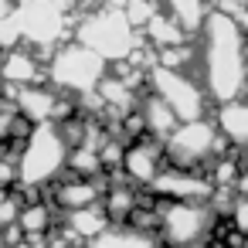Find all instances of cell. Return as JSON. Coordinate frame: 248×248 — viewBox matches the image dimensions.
<instances>
[{
    "label": "cell",
    "mask_w": 248,
    "mask_h": 248,
    "mask_svg": "<svg viewBox=\"0 0 248 248\" xmlns=\"http://www.w3.org/2000/svg\"><path fill=\"white\" fill-rule=\"evenodd\" d=\"M245 45H248V31L228 14L211 7L194 34V51H197L194 65L201 72V85L211 102H228L248 92Z\"/></svg>",
    "instance_id": "obj_1"
},
{
    "label": "cell",
    "mask_w": 248,
    "mask_h": 248,
    "mask_svg": "<svg viewBox=\"0 0 248 248\" xmlns=\"http://www.w3.org/2000/svg\"><path fill=\"white\" fill-rule=\"evenodd\" d=\"M140 31L129 24V17L123 14V7H95L85 11L75 24V41H82L85 48H92L95 55H102L109 65L129 58V51L140 45Z\"/></svg>",
    "instance_id": "obj_2"
},
{
    "label": "cell",
    "mask_w": 248,
    "mask_h": 248,
    "mask_svg": "<svg viewBox=\"0 0 248 248\" xmlns=\"http://www.w3.org/2000/svg\"><path fill=\"white\" fill-rule=\"evenodd\" d=\"M65 163H68V143L62 129L55 123H38L17 153V184L48 187L65 173Z\"/></svg>",
    "instance_id": "obj_3"
},
{
    "label": "cell",
    "mask_w": 248,
    "mask_h": 248,
    "mask_svg": "<svg viewBox=\"0 0 248 248\" xmlns=\"http://www.w3.org/2000/svg\"><path fill=\"white\" fill-rule=\"evenodd\" d=\"M45 72H48L51 89L68 92V95H82L102 82V75L109 72V62L102 55H95L92 48H85L82 41H72V45H58L51 51Z\"/></svg>",
    "instance_id": "obj_4"
},
{
    "label": "cell",
    "mask_w": 248,
    "mask_h": 248,
    "mask_svg": "<svg viewBox=\"0 0 248 248\" xmlns=\"http://www.w3.org/2000/svg\"><path fill=\"white\" fill-rule=\"evenodd\" d=\"M11 14L21 28V41L41 51L38 58H51V51L68 34V7H62L58 0H21Z\"/></svg>",
    "instance_id": "obj_5"
},
{
    "label": "cell",
    "mask_w": 248,
    "mask_h": 248,
    "mask_svg": "<svg viewBox=\"0 0 248 248\" xmlns=\"http://www.w3.org/2000/svg\"><path fill=\"white\" fill-rule=\"evenodd\" d=\"M146 85L173 109L177 119H201L207 116V92L204 85L190 75V72H180V68H167V65H153L150 75H146Z\"/></svg>",
    "instance_id": "obj_6"
},
{
    "label": "cell",
    "mask_w": 248,
    "mask_h": 248,
    "mask_svg": "<svg viewBox=\"0 0 248 248\" xmlns=\"http://www.w3.org/2000/svg\"><path fill=\"white\" fill-rule=\"evenodd\" d=\"M211 207L207 201H163L160 204V228L156 238L163 245H180V248H194L207 238L211 231Z\"/></svg>",
    "instance_id": "obj_7"
},
{
    "label": "cell",
    "mask_w": 248,
    "mask_h": 248,
    "mask_svg": "<svg viewBox=\"0 0 248 248\" xmlns=\"http://www.w3.org/2000/svg\"><path fill=\"white\" fill-rule=\"evenodd\" d=\"M150 194H156L160 201H207L214 184L207 177V170H180V167H167L153 177V184L146 187Z\"/></svg>",
    "instance_id": "obj_8"
},
{
    "label": "cell",
    "mask_w": 248,
    "mask_h": 248,
    "mask_svg": "<svg viewBox=\"0 0 248 248\" xmlns=\"http://www.w3.org/2000/svg\"><path fill=\"white\" fill-rule=\"evenodd\" d=\"M163 170V140L143 133L140 140L126 143V153H123V173L129 184L136 187H150L153 177Z\"/></svg>",
    "instance_id": "obj_9"
},
{
    "label": "cell",
    "mask_w": 248,
    "mask_h": 248,
    "mask_svg": "<svg viewBox=\"0 0 248 248\" xmlns=\"http://www.w3.org/2000/svg\"><path fill=\"white\" fill-rule=\"evenodd\" d=\"M214 126L224 136L228 146L234 150H248V99H228V102H214Z\"/></svg>",
    "instance_id": "obj_10"
},
{
    "label": "cell",
    "mask_w": 248,
    "mask_h": 248,
    "mask_svg": "<svg viewBox=\"0 0 248 248\" xmlns=\"http://www.w3.org/2000/svg\"><path fill=\"white\" fill-rule=\"evenodd\" d=\"M0 78L11 82V85H38L48 78V72L34 51L17 45V48H7L4 58H0Z\"/></svg>",
    "instance_id": "obj_11"
},
{
    "label": "cell",
    "mask_w": 248,
    "mask_h": 248,
    "mask_svg": "<svg viewBox=\"0 0 248 248\" xmlns=\"http://www.w3.org/2000/svg\"><path fill=\"white\" fill-rule=\"evenodd\" d=\"M14 106L34 126L38 123H51L55 119V106H58V89H51V85H21Z\"/></svg>",
    "instance_id": "obj_12"
},
{
    "label": "cell",
    "mask_w": 248,
    "mask_h": 248,
    "mask_svg": "<svg viewBox=\"0 0 248 248\" xmlns=\"http://www.w3.org/2000/svg\"><path fill=\"white\" fill-rule=\"evenodd\" d=\"M85 248H160V238L150 231H136L129 224H109L106 231L89 238Z\"/></svg>",
    "instance_id": "obj_13"
},
{
    "label": "cell",
    "mask_w": 248,
    "mask_h": 248,
    "mask_svg": "<svg viewBox=\"0 0 248 248\" xmlns=\"http://www.w3.org/2000/svg\"><path fill=\"white\" fill-rule=\"evenodd\" d=\"M140 34H143V38H146L156 51H160V48L184 45V41H190V38H194V34H187V31H184V24H180L170 11H156V14L146 21V28H143Z\"/></svg>",
    "instance_id": "obj_14"
},
{
    "label": "cell",
    "mask_w": 248,
    "mask_h": 248,
    "mask_svg": "<svg viewBox=\"0 0 248 248\" xmlns=\"http://www.w3.org/2000/svg\"><path fill=\"white\" fill-rule=\"evenodd\" d=\"M140 112H143V119H146V133L150 136H156V140H167L173 129H177V116H173V109L150 89V92H140Z\"/></svg>",
    "instance_id": "obj_15"
},
{
    "label": "cell",
    "mask_w": 248,
    "mask_h": 248,
    "mask_svg": "<svg viewBox=\"0 0 248 248\" xmlns=\"http://www.w3.org/2000/svg\"><path fill=\"white\" fill-rule=\"evenodd\" d=\"M55 211H58V207H55L51 201H45V197L28 201V204H21L17 228L24 231V238H45V234L58 224V214H55Z\"/></svg>",
    "instance_id": "obj_16"
},
{
    "label": "cell",
    "mask_w": 248,
    "mask_h": 248,
    "mask_svg": "<svg viewBox=\"0 0 248 248\" xmlns=\"http://www.w3.org/2000/svg\"><path fill=\"white\" fill-rule=\"evenodd\" d=\"M65 224H68L82 241H89V238H95L99 231H106L112 221H109V214H106L102 204H89V207H78V211H65Z\"/></svg>",
    "instance_id": "obj_17"
},
{
    "label": "cell",
    "mask_w": 248,
    "mask_h": 248,
    "mask_svg": "<svg viewBox=\"0 0 248 248\" xmlns=\"http://www.w3.org/2000/svg\"><path fill=\"white\" fill-rule=\"evenodd\" d=\"M167 11L184 24L187 34H197V28L204 24L211 4H207V0H167Z\"/></svg>",
    "instance_id": "obj_18"
},
{
    "label": "cell",
    "mask_w": 248,
    "mask_h": 248,
    "mask_svg": "<svg viewBox=\"0 0 248 248\" xmlns=\"http://www.w3.org/2000/svg\"><path fill=\"white\" fill-rule=\"evenodd\" d=\"M156 11H163L160 0H126V4H123V14L129 17V24H133L136 31H143L146 21H150Z\"/></svg>",
    "instance_id": "obj_19"
},
{
    "label": "cell",
    "mask_w": 248,
    "mask_h": 248,
    "mask_svg": "<svg viewBox=\"0 0 248 248\" xmlns=\"http://www.w3.org/2000/svg\"><path fill=\"white\" fill-rule=\"evenodd\" d=\"M11 11H14V0H0V17L11 14Z\"/></svg>",
    "instance_id": "obj_20"
},
{
    "label": "cell",
    "mask_w": 248,
    "mask_h": 248,
    "mask_svg": "<svg viewBox=\"0 0 248 248\" xmlns=\"http://www.w3.org/2000/svg\"><path fill=\"white\" fill-rule=\"evenodd\" d=\"M99 4H106V7H123L126 0H99Z\"/></svg>",
    "instance_id": "obj_21"
},
{
    "label": "cell",
    "mask_w": 248,
    "mask_h": 248,
    "mask_svg": "<svg viewBox=\"0 0 248 248\" xmlns=\"http://www.w3.org/2000/svg\"><path fill=\"white\" fill-rule=\"evenodd\" d=\"M204 248H211V245H204Z\"/></svg>",
    "instance_id": "obj_22"
}]
</instances>
